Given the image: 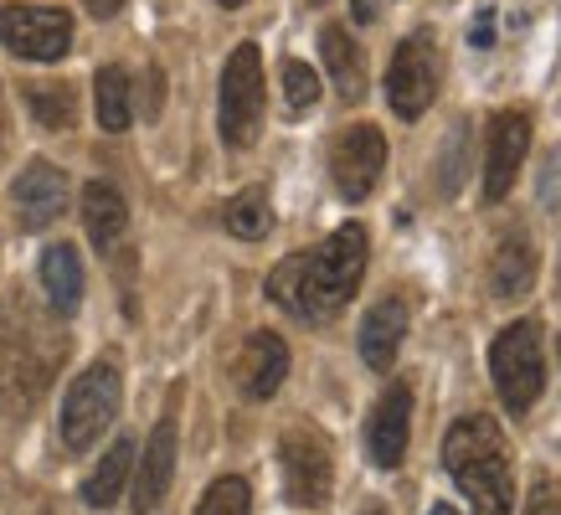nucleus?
Instances as JSON below:
<instances>
[{"mask_svg": "<svg viewBox=\"0 0 561 515\" xmlns=\"http://www.w3.org/2000/svg\"><path fill=\"white\" fill-rule=\"evenodd\" d=\"M408 438H412V387L391 381L381 402H376L371 423H366V454H371L376 469H397L408 459Z\"/></svg>", "mask_w": 561, "mask_h": 515, "instance_id": "9b49d317", "label": "nucleus"}, {"mask_svg": "<svg viewBox=\"0 0 561 515\" xmlns=\"http://www.w3.org/2000/svg\"><path fill=\"white\" fill-rule=\"evenodd\" d=\"M26 103H32L36 124H47V129H72L78 119V99L68 83H26Z\"/></svg>", "mask_w": 561, "mask_h": 515, "instance_id": "b1692460", "label": "nucleus"}, {"mask_svg": "<svg viewBox=\"0 0 561 515\" xmlns=\"http://www.w3.org/2000/svg\"><path fill=\"white\" fill-rule=\"evenodd\" d=\"M57 360L26 335H0V408H26L51 381Z\"/></svg>", "mask_w": 561, "mask_h": 515, "instance_id": "f8f14e48", "label": "nucleus"}, {"mask_svg": "<svg viewBox=\"0 0 561 515\" xmlns=\"http://www.w3.org/2000/svg\"><path fill=\"white\" fill-rule=\"evenodd\" d=\"M36 274H42V289H47V305L62 320H72L78 305H83V258H78V248L72 242H51L42 263H36Z\"/></svg>", "mask_w": 561, "mask_h": 515, "instance_id": "f3484780", "label": "nucleus"}, {"mask_svg": "<svg viewBox=\"0 0 561 515\" xmlns=\"http://www.w3.org/2000/svg\"><path fill=\"white\" fill-rule=\"evenodd\" d=\"M129 469H135V438H119V444H114V448H108V454L99 459V469L88 474L83 500L93 505V511H108V505L124 495V484H129Z\"/></svg>", "mask_w": 561, "mask_h": 515, "instance_id": "4be33fe9", "label": "nucleus"}, {"mask_svg": "<svg viewBox=\"0 0 561 515\" xmlns=\"http://www.w3.org/2000/svg\"><path fill=\"white\" fill-rule=\"evenodd\" d=\"M402 341H408V305H402V299L371 305V314L360 320V360H366L371 371H391Z\"/></svg>", "mask_w": 561, "mask_h": 515, "instance_id": "dca6fc26", "label": "nucleus"}, {"mask_svg": "<svg viewBox=\"0 0 561 515\" xmlns=\"http://www.w3.org/2000/svg\"><path fill=\"white\" fill-rule=\"evenodd\" d=\"M536 268H541V258H536L530 232H505V242L494 248V263H490L494 299H526L530 284H536Z\"/></svg>", "mask_w": 561, "mask_h": 515, "instance_id": "a211bd4d", "label": "nucleus"}, {"mask_svg": "<svg viewBox=\"0 0 561 515\" xmlns=\"http://www.w3.org/2000/svg\"><path fill=\"white\" fill-rule=\"evenodd\" d=\"M5 135H11V129H5V99H0V150H5Z\"/></svg>", "mask_w": 561, "mask_h": 515, "instance_id": "c756f323", "label": "nucleus"}, {"mask_svg": "<svg viewBox=\"0 0 561 515\" xmlns=\"http://www.w3.org/2000/svg\"><path fill=\"white\" fill-rule=\"evenodd\" d=\"M93 108H99V124L108 135H124L135 124V83L124 68H99L93 78Z\"/></svg>", "mask_w": 561, "mask_h": 515, "instance_id": "412c9836", "label": "nucleus"}, {"mask_svg": "<svg viewBox=\"0 0 561 515\" xmlns=\"http://www.w3.org/2000/svg\"><path fill=\"white\" fill-rule=\"evenodd\" d=\"M119 402H124L119 366L114 360H93L83 377L68 387V397H62V444L72 454L93 448L108 433V423L119 417Z\"/></svg>", "mask_w": 561, "mask_h": 515, "instance_id": "7ed1b4c3", "label": "nucleus"}, {"mask_svg": "<svg viewBox=\"0 0 561 515\" xmlns=\"http://www.w3.org/2000/svg\"><path fill=\"white\" fill-rule=\"evenodd\" d=\"M83 227H88V238H93L99 253H108V248L124 238V227H129V206H124V196H119L114 181H88V191H83Z\"/></svg>", "mask_w": 561, "mask_h": 515, "instance_id": "aec40b11", "label": "nucleus"}, {"mask_svg": "<svg viewBox=\"0 0 561 515\" xmlns=\"http://www.w3.org/2000/svg\"><path fill=\"white\" fill-rule=\"evenodd\" d=\"M490 377L505 397L511 412H530L546 387V356H541V325L536 320H515L494 335L490 345Z\"/></svg>", "mask_w": 561, "mask_h": 515, "instance_id": "20e7f679", "label": "nucleus"}, {"mask_svg": "<svg viewBox=\"0 0 561 515\" xmlns=\"http://www.w3.org/2000/svg\"><path fill=\"white\" fill-rule=\"evenodd\" d=\"M284 377H289V345H284V335L253 330L248 345H242V360H238L242 392L253 397V402H268V397L284 387Z\"/></svg>", "mask_w": 561, "mask_h": 515, "instance_id": "4468645a", "label": "nucleus"}, {"mask_svg": "<svg viewBox=\"0 0 561 515\" xmlns=\"http://www.w3.org/2000/svg\"><path fill=\"white\" fill-rule=\"evenodd\" d=\"M438 93V47L427 32H412L397 42L391 52V72H387V103L397 119H423L427 103Z\"/></svg>", "mask_w": 561, "mask_h": 515, "instance_id": "423d86ee", "label": "nucleus"}, {"mask_svg": "<svg viewBox=\"0 0 561 515\" xmlns=\"http://www.w3.org/2000/svg\"><path fill=\"white\" fill-rule=\"evenodd\" d=\"M526 515H561V500H557V495H536Z\"/></svg>", "mask_w": 561, "mask_h": 515, "instance_id": "c85d7f7f", "label": "nucleus"}, {"mask_svg": "<svg viewBox=\"0 0 561 515\" xmlns=\"http://www.w3.org/2000/svg\"><path fill=\"white\" fill-rule=\"evenodd\" d=\"M284 99H289L294 114H309L320 103V72L309 68V62H299V57H289L284 62Z\"/></svg>", "mask_w": 561, "mask_h": 515, "instance_id": "a878e982", "label": "nucleus"}, {"mask_svg": "<svg viewBox=\"0 0 561 515\" xmlns=\"http://www.w3.org/2000/svg\"><path fill=\"white\" fill-rule=\"evenodd\" d=\"M88 5V16H99V21H108V16H119L124 11V0H83Z\"/></svg>", "mask_w": 561, "mask_h": 515, "instance_id": "cd10ccee", "label": "nucleus"}, {"mask_svg": "<svg viewBox=\"0 0 561 515\" xmlns=\"http://www.w3.org/2000/svg\"><path fill=\"white\" fill-rule=\"evenodd\" d=\"M366 227H335L320 248L309 253L284 258L278 268L268 274V299L278 309H289L294 320L305 325H320L330 320L341 305H351V294L360 289L366 278Z\"/></svg>", "mask_w": 561, "mask_h": 515, "instance_id": "f257e3e1", "label": "nucleus"}, {"mask_svg": "<svg viewBox=\"0 0 561 515\" xmlns=\"http://www.w3.org/2000/svg\"><path fill=\"white\" fill-rule=\"evenodd\" d=\"M490 42H494V5H484L479 21L469 26V47H490Z\"/></svg>", "mask_w": 561, "mask_h": 515, "instance_id": "bb28decb", "label": "nucleus"}, {"mask_svg": "<svg viewBox=\"0 0 561 515\" xmlns=\"http://www.w3.org/2000/svg\"><path fill=\"white\" fill-rule=\"evenodd\" d=\"M530 150V114L520 108H500L490 119V145H484V202H505L515 175L526 165Z\"/></svg>", "mask_w": 561, "mask_h": 515, "instance_id": "9d476101", "label": "nucleus"}, {"mask_svg": "<svg viewBox=\"0 0 561 515\" xmlns=\"http://www.w3.org/2000/svg\"><path fill=\"white\" fill-rule=\"evenodd\" d=\"M360 515H387V511H381V505H366V511H360Z\"/></svg>", "mask_w": 561, "mask_h": 515, "instance_id": "473e14b6", "label": "nucleus"}, {"mask_svg": "<svg viewBox=\"0 0 561 515\" xmlns=\"http://www.w3.org/2000/svg\"><path fill=\"white\" fill-rule=\"evenodd\" d=\"M248 511H253V490H248V480H238V474L217 480L202 495V505H196V515H248Z\"/></svg>", "mask_w": 561, "mask_h": 515, "instance_id": "393cba45", "label": "nucleus"}, {"mask_svg": "<svg viewBox=\"0 0 561 515\" xmlns=\"http://www.w3.org/2000/svg\"><path fill=\"white\" fill-rule=\"evenodd\" d=\"M427 515H459V511H454V505H433V511H427Z\"/></svg>", "mask_w": 561, "mask_h": 515, "instance_id": "7c9ffc66", "label": "nucleus"}, {"mask_svg": "<svg viewBox=\"0 0 561 515\" xmlns=\"http://www.w3.org/2000/svg\"><path fill=\"white\" fill-rule=\"evenodd\" d=\"M217 5H227V11H238V5H248V0H217Z\"/></svg>", "mask_w": 561, "mask_h": 515, "instance_id": "2f4dec72", "label": "nucleus"}, {"mask_svg": "<svg viewBox=\"0 0 561 515\" xmlns=\"http://www.w3.org/2000/svg\"><path fill=\"white\" fill-rule=\"evenodd\" d=\"M217 124L221 139L232 150H248L263 129V52L253 42H242L227 68H221V93H217Z\"/></svg>", "mask_w": 561, "mask_h": 515, "instance_id": "39448f33", "label": "nucleus"}, {"mask_svg": "<svg viewBox=\"0 0 561 515\" xmlns=\"http://www.w3.org/2000/svg\"><path fill=\"white\" fill-rule=\"evenodd\" d=\"M443 464L463 495L474 500V515H511L515 505V469H511V448L494 417L474 412L459 417L448 438H443Z\"/></svg>", "mask_w": 561, "mask_h": 515, "instance_id": "f03ea898", "label": "nucleus"}, {"mask_svg": "<svg viewBox=\"0 0 561 515\" xmlns=\"http://www.w3.org/2000/svg\"><path fill=\"white\" fill-rule=\"evenodd\" d=\"M171 474H175V417H160L154 433L145 438V454H139V474H135V511L150 515L165 490H171Z\"/></svg>", "mask_w": 561, "mask_h": 515, "instance_id": "2eb2a0df", "label": "nucleus"}, {"mask_svg": "<svg viewBox=\"0 0 561 515\" xmlns=\"http://www.w3.org/2000/svg\"><path fill=\"white\" fill-rule=\"evenodd\" d=\"M278 459H284V495L294 505H324L330 500V484H335V464H330V448H324L320 433L309 428H289L284 444H278Z\"/></svg>", "mask_w": 561, "mask_h": 515, "instance_id": "6e6552de", "label": "nucleus"}, {"mask_svg": "<svg viewBox=\"0 0 561 515\" xmlns=\"http://www.w3.org/2000/svg\"><path fill=\"white\" fill-rule=\"evenodd\" d=\"M320 57H324V68H330V78H335V93H341L345 103L366 99V52H360V42L345 32V26H324Z\"/></svg>", "mask_w": 561, "mask_h": 515, "instance_id": "6ab92c4d", "label": "nucleus"}, {"mask_svg": "<svg viewBox=\"0 0 561 515\" xmlns=\"http://www.w3.org/2000/svg\"><path fill=\"white\" fill-rule=\"evenodd\" d=\"M387 171V139L376 124H351L341 139H335V150H330V175H335V191H341L345 202H366L371 186L381 181Z\"/></svg>", "mask_w": 561, "mask_h": 515, "instance_id": "1a4fd4ad", "label": "nucleus"}, {"mask_svg": "<svg viewBox=\"0 0 561 515\" xmlns=\"http://www.w3.org/2000/svg\"><path fill=\"white\" fill-rule=\"evenodd\" d=\"M0 42L26 62H57L72 47V16L57 5H0Z\"/></svg>", "mask_w": 561, "mask_h": 515, "instance_id": "0eeeda50", "label": "nucleus"}, {"mask_svg": "<svg viewBox=\"0 0 561 515\" xmlns=\"http://www.w3.org/2000/svg\"><path fill=\"white\" fill-rule=\"evenodd\" d=\"M273 227V206H268V191L263 186H248L242 196H232V206H227V232L232 238H268Z\"/></svg>", "mask_w": 561, "mask_h": 515, "instance_id": "5701e85b", "label": "nucleus"}, {"mask_svg": "<svg viewBox=\"0 0 561 515\" xmlns=\"http://www.w3.org/2000/svg\"><path fill=\"white\" fill-rule=\"evenodd\" d=\"M11 202H16V217L26 232H42L62 217V206H68V175L47 165V160H32L26 171L16 175V186H11Z\"/></svg>", "mask_w": 561, "mask_h": 515, "instance_id": "ddd939ff", "label": "nucleus"}]
</instances>
